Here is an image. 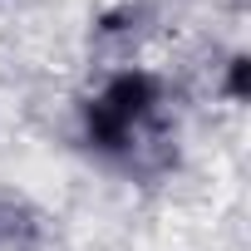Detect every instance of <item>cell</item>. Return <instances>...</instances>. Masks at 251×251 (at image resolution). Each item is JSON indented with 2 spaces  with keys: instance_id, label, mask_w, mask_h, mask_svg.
Returning a JSON list of instances; mask_svg holds the SVG:
<instances>
[{
  "instance_id": "7a4b0ae2",
  "label": "cell",
  "mask_w": 251,
  "mask_h": 251,
  "mask_svg": "<svg viewBox=\"0 0 251 251\" xmlns=\"http://www.w3.org/2000/svg\"><path fill=\"white\" fill-rule=\"evenodd\" d=\"M74 133H79L84 153H94V158H103V163H128V158L138 153V138H143V133H133L123 118H113L94 94H84V99L74 103Z\"/></svg>"
},
{
  "instance_id": "6da1fadb",
  "label": "cell",
  "mask_w": 251,
  "mask_h": 251,
  "mask_svg": "<svg viewBox=\"0 0 251 251\" xmlns=\"http://www.w3.org/2000/svg\"><path fill=\"white\" fill-rule=\"evenodd\" d=\"M94 99L113 118H123L133 133H143L148 123H158V113L168 108V84L148 64H118V69L103 74V84L94 89Z\"/></svg>"
},
{
  "instance_id": "3957f363",
  "label": "cell",
  "mask_w": 251,
  "mask_h": 251,
  "mask_svg": "<svg viewBox=\"0 0 251 251\" xmlns=\"http://www.w3.org/2000/svg\"><path fill=\"white\" fill-rule=\"evenodd\" d=\"M217 94H222V103H231V108H241V103L251 99V54H246V50H231V54L222 59V69H217Z\"/></svg>"
}]
</instances>
